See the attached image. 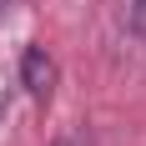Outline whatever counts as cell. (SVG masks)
<instances>
[{
    "label": "cell",
    "mask_w": 146,
    "mask_h": 146,
    "mask_svg": "<svg viewBox=\"0 0 146 146\" xmlns=\"http://www.w3.org/2000/svg\"><path fill=\"white\" fill-rule=\"evenodd\" d=\"M131 30L146 40V0H131Z\"/></svg>",
    "instance_id": "7a4b0ae2"
},
{
    "label": "cell",
    "mask_w": 146,
    "mask_h": 146,
    "mask_svg": "<svg viewBox=\"0 0 146 146\" xmlns=\"http://www.w3.org/2000/svg\"><path fill=\"white\" fill-rule=\"evenodd\" d=\"M0 5H5V0H0Z\"/></svg>",
    "instance_id": "277c9868"
},
{
    "label": "cell",
    "mask_w": 146,
    "mask_h": 146,
    "mask_svg": "<svg viewBox=\"0 0 146 146\" xmlns=\"http://www.w3.org/2000/svg\"><path fill=\"white\" fill-rule=\"evenodd\" d=\"M56 146H76V141H56Z\"/></svg>",
    "instance_id": "3957f363"
},
{
    "label": "cell",
    "mask_w": 146,
    "mask_h": 146,
    "mask_svg": "<svg viewBox=\"0 0 146 146\" xmlns=\"http://www.w3.org/2000/svg\"><path fill=\"white\" fill-rule=\"evenodd\" d=\"M20 81L35 101H50V91H56V60L45 56L40 45H30L25 56H20Z\"/></svg>",
    "instance_id": "6da1fadb"
}]
</instances>
